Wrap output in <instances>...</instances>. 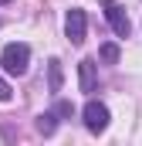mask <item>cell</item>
Here are the masks:
<instances>
[{
	"label": "cell",
	"mask_w": 142,
	"mask_h": 146,
	"mask_svg": "<svg viewBox=\"0 0 142 146\" xmlns=\"http://www.w3.org/2000/svg\"><path fill=\"white\" fill-rule=\"evenodd\" d=\"M0 65L7 75H24L31 65V48L27 44H7L3 54H0Z\"/></svg>",
	"instance_id": "1"
},
{
	"label": "cell",
	"mask_w": 142,
	"mask_h": 146,
	"mask_svg": "<svg viewBox=\"0 0 142 146\" xmlns=\"http://www.w3.org/2000/svg\"><path fill=\"white\" fill-rule=\"evenodd\" d=\"M64 31H68L71 44H85V34H88V21H85V10L81 7H71L68 17H64Z\"/></svg>",
	"instance_id": "2"
},
{
	"label": "cell",
	"mask_w": 142,
	"mask_h": 146,
	"mask_svg": "<svg viewBox=\"0 0 142 146\" xmlns=\"http://www.w3.org/2000/svg\"><path fill=\"white\" fill-rule=\"evenodd\" d=\"M81 115H85V126H88L91 133H102V129L108 126V109L102 106V102H88Z\"/></svg>",
	"instance_id": "3"
},
{
	"label": "cell",
	"mask_w": 142,
	"mask_h": 146,
	"mask_svg": "<svg viewBox=\"0 0 142 146\" xmlns=\"http://www.w3.org/2000/svg\"><path fill=\"white\" fill-rule=\"evenodd\" d=\"M105 17H108V24H112V31L118 37H129L132 34V24H129V14L118 7V3H108L105 7Z\"/></svg>",
	"instance_id": "4"
},
{
	"label": "cell",
	"mask_w": 142,
	"mask_h": 146,
	"mask_svg": "<svg viewBox=\"0 0 142 146\" xmlns=\"http://www.w3.org/2000/svg\"><path fill=\"white\" fill-rule=\"evenodd\" d=\"M78 82H81V92H95L98 75H95V61H91V58H85V61L78 65Z\"/></svg>",
	"instance_id": "5"
},
{
	"label": "cell",
	"mask_w": 142,
	"mask_h": 146,
	"mask_svg": "<svg viewBox=\"0 0 142 146\" xmlns=\"http://www.w3.org/2000/svg\"><path fill=\"white\" fill-rule=\"evenodd\" d=\"M47 75H51V92H61L64 75H61V61H58V58H51V61H47Z\"/></svg>",
	"instance_id": "6"
},
{
	"label": "cell",
	"mask_w": 142,
	"mask_h": 146,
	"mask_svg": "<svg viewBox=\"0 0 142 146\" xmlns=\"http://www.w3.org/2000/svg\"><path fill=\"white\" fill-rule=\"evenodd\" d=\"M54 126H58V115H54V112H44V115H37V129H41L44 136H51V133H54Z\"/></svg>",
	"instance_id": "7"
},
{
	"label": "cell",
	"mask_w": 142,
	"mask_h": 146,
	"mask_svg": "<svg viewBox=\"0 0 142 146\" xmlns=\"http://www.w3.org/2000/svg\"><path fill=\"white\" fill-rule=\"evenodd\" d=\"M102 61H108V65L118 61V48H115V44H105V48H102Z\"/></svg>",
	"instance_id": "8"
},
{
	"label": "cell",
	"mask_w": 142,
	"mask_h": 146,
	"mask_svg": "<svg viewBox=\"0 0 142 146\" xmlns=\"http://www.w3.org/2000/svg\"><path fill=\"white\" fill-rule=\"evenodd\" d=\"M10 95H14V92H10V85L0 78V102H10Z\"/></svg>",
	"instance_id": "9"
},
{
	"label": "cell",
	"mask_w": 142,
	"mask_h": 146,
	"mask_svg": "<svg viewBox=\"0 0 142 146\" xmlns=\"http://www.w3.org/2000/svg\"><path fill=\"white\" fill-rule=\"evenodd\" d=\"M54 115H71V102H58L54 106Z\"/></svg>",
	"instance_id": "10"
},
{
	"label": "cell",
	"mask_w": 142,
	"mask_h": 146,
	"mask_svg": "<svg viewBox=\"0 0 142 146\" xmlns=\"http://www.w3.org/2000/svg\"><path fill=\"white\" fill-rule=\"evenodd\" d=\"M0 3H10V0H0Z\"/></svg>",
	"instance_id": "11"
}]
</instances>
